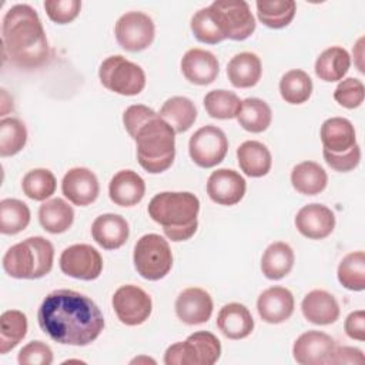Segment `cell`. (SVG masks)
I'll list each match as a JSON object with an SVG mask.
<instances>
[{
    "label": "cell",
    "mask_w": 365,
    "mask_h": 365,
    "mask_svg": "<svg viewBox=\"0 0 365 365\" xmlns=\"http://www.w3.org/2000/svg\"><path fill=\"white\" fill-rule=\"evenodd\" d=\"M111 304L120 322L128 327L144 324L153 311L151 297L143 288L133 284L117 288Z\"/></svg>",
    "instance_id": "cell-12"
},
{
    "label": "cell",
    "mask_w": 365,
    "mask_h": 365,
    "mask_svg": "<svg viewBox=\"0 0 365 365\" xmlns=\"http://www.w3.org/2000/svg\"><path fill=\"white\" fill-rule=\"evenodd\" d=\"M148 215L163 227L165 237L174 242L190 240L198 228L200 200L190 191H163L155 194Z\"/></svg>",
    "instance_id": "cell-4"
},
{
    "label": "cell",
    "mask_w": 365,
    "mask_h": 365,
    "mask_svg": "<svg viewBox=\"0 0 365 365\" xmlns=\"http://www.w3.org/2000/svg\"><path fill=\"white\" fill-rule=\"evenodd\" d=\"M225 38L242 41L255 30V17L244 0H215L210 4Z\"/></svg>",
    "instance_id": "cell-9"
},
{
    "label": "cell",
    "mask_w": 365,
    "mask_h": 365,
    "mask_svg": "<svg viewBox=\"0 0 365 365\" xmlns=\"http://www.w3.org/2000/svg\"><path fill=\"white\" fill-rule=\"evenodd\" d=\"M175 314L187 325H200L207 322L212 314L211 295L198 287L182 289L175 299Z\"/></svg>",
    "instance_id": "cell-17"
},
{
    "label": "cell",
    "mask_w": 365,
    "mask_h": 365,
    "mask_svg": "<svg viewBox=\"0 0 365 365\" xmlns=\"http://www.w3.org/2000/svg\"><path fill=\"white\" fill-rule=\"evenodd\" d=\"M235 118L245 131L258 134L269 127L272 121V111L264 100L248 97L241 101V108Z\"/></svg>",
    "instance_id": "cell-33"
},
{
    "label": "cell",
    "mask_w": 365,
    "mask_h": 365,
    "mask_svg": "<svg viewBox=\"0 0 365 365\" xmlns=\"http://www.w3.org/2000/svg\"><path fill=\"white\" fill-rule=\"evenodd\" d=\"M301 311L305 319L315 325L334 324L341 312L336 298L325 289L309 291L301 302Z\"/></svg>",
    "instance_id": "cell-23"
},
{
    "label": "cell",
    "mask_w": 365,
    "mask_h": 365,
    "mask_svg": "<svg viewBox=\"0 0 365 365\" xmlns=\"http://www.w3.org/2000/svg\"><path fill=\"white\" fill-rule=\"evenodd\" d=\"M190 27H191L194 37L200 43L217 44V43H221L222 40H225V36L217 21L214 13L211 11L210 6L202 7L194 13V16L191 17Z\"/></svg>",
    "instance_id": "cell-42"
},
{
    "label": "cell",
    "mask_w": 365,
    "mask_h": 365,
    "mask_svg": "<svg viewBox=\"0 0 365 365\" xmlns=\"http://www.w3.org/2000/svg\"><path fill=\"white\" fill-rule=\"evenodd\" d=\"M364 97H365L364 83L355 77H348L341 80L334 91L335 101L339 106L349 110L359 107L364 103Z\"/></svg>",
    "instance_id": "cell-43"
},
{
    "label": "cell",
    "mask_w": 365,
    "mask_h": 365,
    "mask_svg": "<svg viewBox=\"0 0 365 365\" xmlns=\"http://www.w3.org/2000/svg\"><path fill=\"white\" fill-rule=\"evenodd\" d=\"M258 20L269 29L287 27L297 11V3L294 0H257Z\"/></svg>",
    "instance_id": "cell-34"
},
{
    "label": "cell",
    "mask_w": 365,
    "mask_h": 365,
    "mask_svg": "<svg viewBox=\"0 0 365 365\" xmlns=\"http://www.w3.org/2000/svg\"><path fill=\"white\" fill-rule=\"evenodd\" d=\"M27 317L19 309H7L0 317V354L17 346L27 334Z\"/></svg>",
    "instance_id": "cell-35"
},
{
    "label": "cell",
    "mask_w": 365,
    "mask_h": 365,
    "mask_svg": "<svg viewBox=\"0 0 365 365\" xmlns=\"http://www.w3.org/2000/svg\"><path fill=\"white\" fill-rule=\"evenodd\" d=\"M335 339L321 331L301 334L292 345V356L301 365H328L334 355Z\"/></svg>",
    "instance_id": "cell-14"
},
{
    "label": "cell",
    "mask_w": 365,
    "mask_h": 365,
    "mask_svg": "<svg viewBox=\"0 0 365 365\" xmlns=\"http://www.w3.org/2000/svg\"><path fill=\"white\" fill-rule=\"evenodd\" d=\"M351 67V56L341 46L325 48L315 60V74L319 80L327 83L339 81L345 77Z\"/></svg>",
    "instance_id": "cell-29"
},
{
    "label": "cell",
    "mask_w": 365,
    "mask_h": 365,
    "mask_svg": "<svg viewBox=\"0 0 365 365\" xmlns=\"http://www.w3.org/2000/svg\"><path fill=\"white\" fill-rule=\"evenodd\" d=\"M17 362L20 365H50L53 364V351L43 341H31L19 351Z\"/></svg>",
    "instance_id": "cell-45"
},
{
    "label": "cell",
    "mask_w": 365,
    "mask_h": 365,
    "mask_svg": "<svg viewBox=\"0 0 365 365\" xmlns=\"http://www.w3.org/2000/svg\"><path fill=\"white\" fill-rule=\"evenodd\" d=\"M344 329L351 339L364 341L365 339V311L364 309L352 311L344 322Z\"/></svg>",
    "instance_id": "cell-47"
},
{
    "label": "cell",
    "mask_w": 365,
    "mask_h": 365,
    "mask_svg": "<svg viewBox=\"0 0 365 365\" xmlns=\"http://www.w3.org/2000/svg\"><path fill=\"white\" fill-rule=\"evenodd\" d=\"M54 247L40 235L29 237L11 245L3 255V269L17 279H37L53 268Z\"/></svg>",
    "instance_id": "cell-5"
},
{
    "label": "cell",
    "mask_w": 365,
    "mask_h": 365,
    "mask_svg": "<svg viewBox=\"0 0 365 365\" xmlns=\"http://www.w3.org/2000/svg\"><path fill=\"white\" fill-rule=\"evenodd\" d=\"M247 190L244 177L231 168H218L212 171L207 180L208 197L220 205H235L238 204Z\"/></svg>",
    "instance_id": "cell-15"
},
{
    "label": "cell",
    "mask_w": 365,
    "mask_h": 365,
    "mask_svg": "<svg viewBox=\"0 0 365 365\" xmlns=\"http://www.w3.org/2000/svg\"><path fill=\"white\" fill-rule=\"evenodd\" d=\"M364 37H361L358 41H356V44H355V48H354V58H355V64H356V67H358V70L361 71V73H364L365 70H364V63H362V60H364Z\"/></svg>",
    "instance_id": "cell-49"
},
{
    "label": "cell",
    "mask_w": 365,
    "mask_h": 365,
    "mask_svg": "<svg viewBox=\"0 0 365 365\" xmlns=\"http://www.w3.org/2000/svg\"><path fill=\"white\" fill-rule=\"evenodd\" d=\"M27 143V128L23 121L6 117L0 121V155L11 157L20 153Z\"/></svg>",
    "instance_id": "cell-41"
},
{
    "label": "cell",
    "mask_w": 365,
    "mask_h": 365,
    "mask_svg": "<svg viewBox=\"0 0 365 365\" xmlns=\"http://www.w3.org/2000/svg\"><path fill=\"white\" fill-rule=\"evenodd\" d=\"M123 124L135 141L137 161L150 174L171 167L175 157V131L153 108L133 104L123 113Z\"/></svg>",
    "instance_id": "cell-2"
},
{
    "label": "cell",
    "mask_w": 365,
    "mask_h": 365,
    "mask_svg": "<svg viewBox=\"0 0 365 365\" xmlns=\"http://www.w3.org/2000/svg\"><path fill=\"white\" fill-rule=\"evenodd\" d=\"M240 97L228 90L218 88L211 90L204 97V108L207 114L218 120H231L235 118L241 108Z\"/></svg>",
    "instance_id": "cell-39"
},
{
    "label": "cell",
    "mask_w": 365,
    "mask_h": 365,
    "mask_svg": "<svg viewBox=\"0 0 365 365\" xmlns=\"http://www.w3.org/2000/svg\"><path fill=\"white\" fill-rule=\"evenodd\" d=\"M30 222V208L17 198H3L0 201V232L16 235L27 228Z\"/></svg>",
    "instance_id": "cell-37"
},
{
    "label": "cell",
    "mask_w": 365,
    "mask_h": 365,
    "mask_svg": "<svg viewBox=\"0 0 365 365\" xmlns=\"http://www.w3.org/2000/svg\"><path fill=\"white\" fill-rule=\"evenodd\" d=\"M57 187L54 174L47 168H34L26 173L21 180L23 192L34 201H44L50 198Z\"/></svg>",
    "instance_id": "cell-40"
},
{
    "label": "cell",
    "mask_w": 365,
    "mask_h": 365,
    "mask_svg": "<svg viewBox=\"0 0 365 365\" xmlns=\"http://www.w3.org/2000/svg\"><path fill=\"white\" fill-rule=\"evenodd\" d=\"M324 150L341 154L351 150L356 144L354 124L344 117H331L325 120L319 130Z\"/></svg>",
    "instance_id": "cell-25"
},
{
    "label": "cell",
    "mask_w": 365,
    "mask_h": 365,
    "mask_svg": "<svg viewBox=\"0 0 365 365\" xmlns=\"http://www.w3.org/2000/svg\"><path fill=\"white\" fill-rule=\"evenodd\" d=\"M312 80L304 70L292 68L279 80V94L288 104H302L312 94Z\"/></svg>",
    "instance_id": "cell-36"
},
{
    "label": "cell",
    "mask_w": 365,
    "mask_h": 365,
    "mask_svg": "<svg viewBox=\"0 0 365 365\" xmlns=\"http://www.w3.org/2000/svg\"><path fill=\"white\" fill-rule=\"evenodd\" d=\"M60 269L63 274L81 279L93 281L103 271L101 254L88 244H73L60 255Z\"/></svg>",
    "instance_id": "cell-13"
},
{
    "label": "cell",
    "mask_w": 365,
    "mask_h": 365,
    "mask_svg": "<svg viewBox=\"0 0 365 365\" xmlns=\"http://www.w3.org/2000/svg\"><path fill=\"white\" fill-rule=\"evenodd\" d=\"M237 160L241 171L251 178H259L269 173L272 157L265 144L248 140L237 148Z\"/></svg>",
    "instance_id": "cell-26"
},
{
    "label": "cell",
    "mask_w": 365,
    "mask_h": 365,
    "mask_svg": "<svg viewBox=\"0 0 365 365\" xmlns=\"http://www.w3.org/2000/svg\"><path fill=\"white\" fill-rule=\"evenodd\" d=\"M140 362H151V364H155V361L151 359V358H148V356H138V358H134V359L131 361V364H140Z\"/></svg>",
    "instance_id": "cell-50"
},
{
    "label": "cell",
    "mask_w": 365,
    "mask_h": 365,
    "mask_svg": "<svg viewBox=\"0 0 365 365\" xmlns=\"http://www.w3.org/2000/svg\"><path fill=\"white\" fill-rule=\"evenodd\" d=\"M3 56L21 70H34L50 58V46L37 11L30 4L11 6L1 24Z\"/></svg>",
    "instance_id": "cell-3"
},
{
    "label": "cell",
    "mask_w": 365,
    "mask_h": 365,
    "mask_svg": "<svg viewBox=\"0 0 365 365\" xmlns=\"http://www.w3.org/2000/svg\"><path fill=\"white\" fill-rule=\"evenodd\" d=\"M217 327L228 339H244L254 331V318L245 305L230 302L220 309Z\"/></svg>",
    "instance_id": "cell-24"
},
{
    "label": "cell",
    "mask_w": 365,
    "mask_h": 365,
    "mask_svg": "<svg viewBox=\"0 0 365 365\" xmlns=\"http://www.w3.org/2000/svg\"><path fill=\"white\" fill-rule=\"evenodd\" d=\"M133 262L135 271L148 281L164 278L173 267V252L168 241L158 234L143 235L134 247Z\"/></svg>",
    "instance_id": "cell-7"
},
{
    "label": "cell",
    "mask_w": 365,
    "mask_h": 365,
    "mask_svg": "<svg viewBox=\"0 0 365 365\" xmlns=\"http://www.w3.org/2000/svg\"><path fill=\"white\" fill-rule=\"evenodd\" d=\"M40 225L50 234L66 232L74 221V210L63 198H51L38 208Z\"/></svg>",
    "instance_id": "cell-31"
},
{
    "label": "cell",
    "mask_w": 365,
    "mask_h": 365,
    "mask_svg": "<svg viewBox=\"0 0 365 365\" xmlns=\"http://www.w3.org/2000/svg\"><path fill=\"white\" fill-rule=\"evenodd\" d=\"M221 356L220 339L208 331H197L182 342L170 345L164 354L165 365H214Z\"/></svg>",
    "instance_id": "cell-6"
},
{
    "label": "cell",
    "mask_w": 365,
    "mask_h": 365,
    "mask_svg": "<svg viewBox=\"0 0 365 365\" xmlns=\"http://www.w3.org/2000/svg\"><path fill=\"white\" fill-rule=\"evenodd\" d=\"M294 262V250L284 241H275L265 248L261 257V271L265 278L278 281L291 272Z\"/></svg>",
    "instance_id": "cell-28"
},
{
    "label": "cell",
    "mask_w": 365,
    "mask_h": 365,
    "mask_svg": "<svg viewBox=\"0 0 365 365\" xmlns=\"http://www.w3.org/2000/svg\"><path fill=\"white\" fill-rule=\"evenodd\" d=\"M228 140L225 133L217 125L198 128L188 141V153L194 164L201 168L218 165L227 155Z\"/></svg>",
    "instance_id": "cell-11"
},
{
    "label": "cell",
    "mask_w": 365,
    "mask_h": 365,
    "mask_svg": "<svg viewBox=\"0 0 365 365\" xmlns=\"http://www.w3.org/2000/svg\"><path fill=\"white\" fill-rule=\"evenodd\" d=\"M295 301L292 292L285 287H269L257 299V311L267 324H281L291 318Z\"/></svg>",
    "instance_id": "cell-19"
},
{
    "label": "cell",
    "mask_w": 365,
    "mask_h": 365,
    "mask_svg": "<svg viewBox=\"0 0 365 365\" xmlns=\"http://www.w3.org/2000/svg\"><path fill=\"white\" fill-rule=\"evenodd\" d=\"M262 74L259 57L251 51L235 54L227 64V76L230 83L237 88L254 87Z\"/></svg>",
    "instance_id": "cell-27"
},
{
    "label": "cell",
    "mask_w": 365,
    "mask_h": 365,
    "mask_svg": "<svg viewBox=\"0 0 365 365\" xmlns=\"http://www.w3.org/2000/svg\"><path fill=\"white\" fill-rule=\"evenodd\" d=\"M98 78L107 90L120 96H137L145 87L144 70L120 54L103 60Z\"/></svg>",
    "instance_id": "cell-8"
},
{
    "label": "cell",
    "mask_w": 365,
    "mask_h": 365,
    "mask_svg": "<svg viewBox=\"0 0 365 365\" xmlns=\"http://www.w3.org/2000/svg\"><path fill=\"white\" fill-rule=\"evenodd\" d=\"M37 321L44 334L61 345L86 346L104 329L97 304L73 289H54L38 307Z\"/></svg>",
    "instance_id": "cell-1"
},
{
    "label": "cell",
    "mask_w": 365,
    "mask_h": 365,
    "mask_svg": "<svg viewBox=\"0 0 365 365\" xmlns=\"http://www.w3.org/2000/svg\"><path fill=\"white\" fill-rule=\"evenodd\" d=\"M130 235V227L120 214H101L91 224L93 240L104 250L121 248Z\"/></svg>",
    "instance_id": "cell-21"
},
{
    "label": "cell",
    "mask_w": 365,
    "mask_h": 365,
    "mask_svg": "<svg viewBox=\"0 0 365 365\" xmlns=\"http://www.w3.org/2000/svg\"><path fill=\"white\" fill-rule=\"evenodd\" d=\"M291 184L294 190L304 195H317L328 184L327 171L315 161H302L291 171Z\"/></svg>",
    "instance_id": "cell-30"
},
{
    "label": "cell",
    "mask_w": 365,
    "mask_h": 365,
    "mask_svg": "<svg viewBox=\"0 0 365 365\" xmlns=\"http://www.w3.org/2000/svg\"><path fill=\"white\" fill-rule=\"evenodd\" d=\"M295 227L309 240L327 238L335 228V214L324 204H307L295 215Z\"/></svg>",
    "instance_id": "cell-18"
},
{
    "label": "cell",
    "mask_w": 365,
    "mask_h": 365,
    "mask_svg": "<svg viewBox=\"0 0 365 365\" xmlns=\"http://www.w3.org/2000/svg\"><path fill=\"white\" fill-rule=\"evenodd\" d=\"M181 71L191 84L207 86L215 81L220 73V61L208 50L190 48L181 58Z\"/></svg>",
    "instance_id": "cell-20"
},
{
    "label": "cell",
    "mask_w": 365,
    "mask_h": 365,
    "mask_svg": "<svg viewBox=\"0 0 365 365\" xmlns=\"http://www.w3.org/2000/svg\"><path fill=\"white\" fill-rule=\"evenodd\" d=\"M339 284L349 291L365 289V254L364 251H354L346 254L336 269Z\"/></svg>",
    "instance_id": "cell-38"
},
{
    "label": "cell",
    "mask_w": 365,
    "mask_h": 365,
    "mask_svg": "<svg viewBox=\"0 0 365 365\" xmlns=\"http://www.w3.org/2000/svg\"><path fill=\"white\" fill-rule=\"evenodd\" d=\"M175 133H185L197 120L194 103L184 96H174L164 101L158 113Z\"/></svg>",
    "instance_id": "cell-32"
},
{
    "label": "cell",
    "mask_w": 365,
    "mask_h": 365,
    "mask_svg": "<svg viewBox=\"0 0 365 365\" xmlns=\"http://www.w3.org/2000/svg\"><path fill=\"white\" fill-rule=\"evenodd\" d=\"M365 356L362 349L356 346H346V345H336L334 355L331 358V365H344V364H364Z\"/></svg>",
    "instance_id": "cell-48"
},
{
    "label": "cell",
    "mask_w": 365,
    "mask_h": 365,
    "mask_svg": "<svg viewBox=\"0 0 365 365\" xmlns=\"http://www.w3.org/2000/svg\"><path fill=\"white\" fill-rule=\"evenodd\" d=\"M43 6L48 19L57 24L71 23L81 10L78 0H47Z\"/></svg>",
    "instance_id": "cell-44"
},
{
    "label": "cell",
    "mask_w": 365,
    "mask_h": 365,
    "mask_svg": "<svg viewBox=\"0 0 365 365\" xmlns=\"http://www.w3.org/2000/svg\"><path fill=\"white\" fill-rule=\"evenodd\" d=\"M322 155H324L325 163L332 170L339 171V173H348L358 167V164L361 161V147L358 144H355L351 150L341 153V154H334L327 150H322Z\"/></svg>",
    "instance_id": "cell-46"
},
{
    "label": "cell",
    "mask_w": 365,
    "mask_h": 365,
    "mask_svg": "<svg viewBox=\"0 0 365 365\" xmlns=\"http://www.w3.org/2000/svg\"><path fill=\"white\" fill-rule=\"evenodd\" d=\"M145 194V182L133 170H120L108 184L110 200L120 207L137 205Z\"/></svg>",
    "instance_id": "cell-22"
},
{
    "label": "cell",
    "mask_w": 365,
    "mask_h": 365,
    "mask_svg": "<svg viewBox=\"0 0 365 365\" xmlns=\"http://www.w3.org/2000/svg\"><path fill=\"white\" fill-rule=\"evenodd\" d=\"M114 34L121 48L137 53L151 46L155 37V26L148 14L143 11H127L117 20Z\"/></svg>",
    "instance_id": "cell-10"
},
{
    "label": "cell",
    "mask_w": 365,
    "mask_h": 365,
    "mask_svg": "<svg viewBox=\"0 0 365 365\" xmlns=\"http://www.w3.org/2000/svg\"><path fill=\"white\" fill-rule=\"evenodd\" d=\"M63 195L77 207L93 204L100 192L97 175L86 167L70 168L61 181Z\"/></svg>",
    "instance_id": "cell-16"
}]
</instances>
